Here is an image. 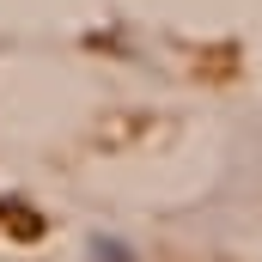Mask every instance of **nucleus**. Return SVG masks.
<instances>
[{
	"mask_svg": "<svg viewBox=\"0 0 262 262\" xmlns=\"http://www.w3.org/2000/svg\"><path fill=\"white\" fill-rule=\"evenodd\" d=\"M0 213H6V226H12V232H43L37 207H25V201H0Z\"/></svg>",
	"mask_w": 262,
	"mask_h": 262,
	"instance_id": "f257e3e1",
	"label": "nucleus"
},
{
	"mask_svg": "<svg viewBox=\"0 0 262 262\" xmlns=\"http://www.w3.org/2000/svg\"><path fill=\"white\" fill-rule=\"evenodd\" d=\"M92 262H134L128 244H116V238H92Z\"/></svg>",
	"mask_w": 262,
	"mask_h": 262,
	"instance_id": "f03ea898",
	"label": "nucleus"
}]
</instances>
